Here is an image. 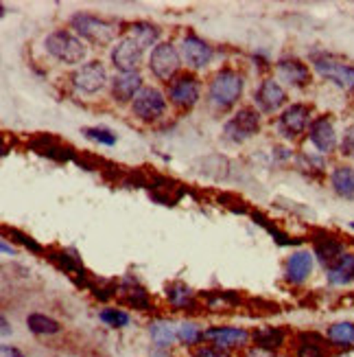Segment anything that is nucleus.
Segmentation results:
<instances>
[{"label":"nucleus","mask_w":354,"mask_h":357,"mask_svg":"<svg viewBox=\"0 0 354 357\" xmlns=\"http://www.w3.org/2000/svg\"><path fill=\"white\" fill-rule=\"evenodd\" d=\"M5 232L7 235L13 239V241H18L20 245H24L29 252H33V255H46L49 250L40 243V241H35L31 235H26V232H22V230H15V228H5Z\"/></svg>","instance_id":"38"},{"label":"nucleus","mask_w":354,"mask_h":357,"mask_svg":"<svg viewBox=\"0 0 354 357\" xmlns=\"http://www.w3.org/2000/svg\"><path fill=\"white\" fill-rule=\"evenodd\" d=\"M291 333L287 327H275V324H260V327L252 329V347L273 351V353H284L291 347Z\"/></svg>","instance_id":"22"},{"label":"nucleus","mask_w":354,"mask_h":357,"mask_svg":"<svg viewBox=\"0 0 354 357\" xmlns=\"http://www.w3.org/2000/svg\"><path fill=\"white\" fill-rule=\"evenodd\" d=\"M332 351L326 342L324 331L315 329H302L296 331L291 337L289 357H330Z\"/></svg>","instance_id":"18"},{"label":"nucleus","mask_w":354,"mask_h":357,"mask_svg":"<svg viewBox=\"0 0 354 357\" xmlns=\"http://www.w3.org/2000/svg\"><path fill=\"white\" fill-rule=\"evenodd\" d=\"M88 291L95 301L110 305L114 298H118V281H112V278H92V285Z\"/></svg>","instance_id":"37"},{"label":"nucleus","mask_w":354,"mask_h":357,"mask_svg":"<svg viewBox=\"0 0 354 357\" xmlns=\"http://www.w3.org/2000/svg\"><path fill=\"white\" fill-rule=\"evenodd\" d=\"M29 147L42 153L49 160H55V162H74L77 158V151L72 147H66V145H59L51 134H40L35 136L33 141L29 143Z\"/></svg>","instance_id":"27"},{"label":"nucleus","mask_w":354,"mask_h":357,"mask_svg":"<svg viewBox=\"0 0 354 357\" xmlns=\"http://www.w3.org/2000/svg\"><path fill=\"white\" fill-rule=\"evenodd\" d=\"M348 226H350V230H354V222H350Z\"/></svg>","instance_id":"50"},{"label":"nucleus","mask_w":354,"mask_h":357,"mask_svg":"<svg viewBox=\"0 0 354 357\" xmlns=\"http://www.w3.org/2000/svg\"><path fill=\"white\" fill-rule=\"evenodd\" d=\"M0 335H3V340H7L9 335H13V327H11V322H9V318L5 314L0 316Z\"/></svg>","instance_id":"45"},{"label":"nucleus","mask_w":354,"mask_h":357,"mask_svg":"<svg viewBox=\"0 0 354 357\" xmlns=\"http://www.w3.org/2000/svg\"><path fill=\"white\" fill-rule=\"evenodd\" d=\"M326 283L330 287H350L354 285V252L348 250L341 261L326 270Z\"/></svg>","instance_id":"33"},{"label":"nucleus","mask_w":354,"mask_h":357,"mask_svg":"<svg viewBox=\"0 0 354 357\" xmlns=\"http://www.w3.org/2000/svg\"><path fill=\"white\" fill-rule=\"evenodd\" d=\"M131 40H136L138 44L143 46V49H156V46L160 44V38H162V29L156 26V24H151V22H145V20H138V22H131L127 26V33Z\"/></svg>","instance_id":"34"},{"label":"nucleus","mask_w":354,"mask_h":357,"mask_svg":"<svg viewBox=\"0 0 354 357\" xmlns=\"http://www.w3.org/2000/svg\"><path fill=\"white\" fill-rule=\"evenodd\" d=\"M46 259H49L57 270H61L64 274L70 276V281L81 287V289H90L92 285V276L90 272L83 268L81 257L74 250H49L46 252Z\"/></svg>","instance_id":"20"},{"label":"nucleus","mask_w":354,"mask_h":357,"mask_svg":"<svg viewBox=\"0 0 354 357\" xmlns=\"http://www.w3.org/2000/svg\"><path fill=\"white\" fill-rule=\"evenodd\" d=\"M252 59L258 64V68H263V70H267V68H271V61L267 59V55L263 53V51H256L254 55H252Z\"/></svg>","instance_id":"46"},{"label":"nucleus","mask_w":354,"mask_h":357,"mask_svg":"<svg viewBox=\"0 0 354 357\" xmlns=\"http://www.w3.org/2000/svg\"><path fill=\"white\" fill-rule=\"evenodd\" d=\"M81 134L88 138V141H95L99 145H105V147H114L116 145V134L112 130H107V128H83Z\"/></svg>","instance_id":"39"},{"label":"nucleus","mask_w":354,"mask_h":357,"mask_svg":"<svg viewBox=\"0 0 354 357\" xmlns=\"http://www.w3.org/2000/svg\"><path fill=\"white\" fill-rule=\"evenodd\" d=\"M143 88H145V79L140 73H118L110 82L112 99L118 103H131Z\"/></svg>","instance_id":"26"},{"label":"nucleus","mask_w":354,"mask_h":357,"mask_svg":"<svg viewBox=\"0 0 354 357\" xmlns=\"http://www.w3.org/2000/svg\"><path fill=\"white\" fill-rule=\"evenodd\" d=\"M24 322H26L29 333H33L35 337H55L64 333V324L57 318L42 314V312H31Z\"/></svg>","instance_id":"31"},{"label":"nucleus","mask_w":354,"mask_h":357,"mask_svg":"<svg viewBox=\"0 0 354 357\" xmlns=\"http://www.w3.org/2000/svg\"><path fill=\"white\" fill-rule=\"evenodd\" d=\"M260 119H263V114H260L256 107L252 105L239 107V110L225 121L223 138L232 145H243L245 141H250V138H254L260 132Z\"/></svg>","instance_id":"8"},{"label":"nucleus","mask_w":354,"mask_h":357,"mask_svg":"<svg viewBox=\"0 0 354 357\" xmlns=\"http://www.w3.org/2000/svg\"><path fill=\"white\" fill-rule=\"evenodd\" d=\"M273 158L278 160V162H287V160H296V151L291 149V147H284V145H278V147H273Z\"/></svg>","instance_id":"43"},{"label":"nucleus","mask_w":354,"mask_h":357,"mask_svg":"<svg viewBox=\"0 0 354 357\" xmlns=\"http://www.w3.org/2000/svg\"><path fill=\"white\" fill-rule=\"evenodd\" d=\"M164 303L168 307V312L184 314V318H195L197 314L206 312L202 294L195 291L184 281H171L164 285Z\"/></svg>","instance_id":"6"},{"label":"nucleus","mask_w":354,"mask_h":357,"mask_svg":"<svg viewBox=\"0 0 354 357\" xmlns=\"http://www.w3.org/2000/svg\"><path fill=\"white\" fill-rule=\"evenodd\" d=\"M252 215V220H254V224H258V226H263L269 235L273 237V241L278 243V245H282V248H291V245H300L302 243V239H296V237H291L289 232H284V230H280L275 224H271V220H267V217L263 215V213H258V211H252L250 213Z\"/></svg>","instance_id":"36"},{"label":"nucleus","mask_w":354,"mask_h":357,"mask_svg":"<svg viewBox=\"0 0 354 357\" xmlns=\"http://www.w3.org/2000/svg\"><path fill=\"white\" fill-rule=\"evenodd\" d=\"M168 97L156 86H145L131 101V114L143 123H158L164 119Z\"/></svg>","instance_id":"11"},{"label":"nucleus","mask_w":354,"mask_h":357,"mask_svg":"<svg viewBox=\"0 0 354 357\" xmlns=\"http://www.w3.org/2000/svg\"><path fill=\"white\" fill-rule=\"evenodd\" d=\"M239 357H289L284 353H273V351H265V349H258V347H250L245 349Z\"/></svg>","instance_id":"42"},{"label":"nucleus","mask_w":354,"mask_h":357,"mask_svg":"<svg viewBox=\"0 0 354 357\" xmlns=\"http://www.w3.org/2000/svg\"><path fill=\"white\" fill-rule=\"evenodd\" d=\"M296 169L304 174L309 180H321L326 176V156H321L317 151H298L296 153Z\"/></svg>","instance_id":"32"},{"label":"nucleus","mask_w":354,"mask_h":357,"mask_svg":"<svg viewBox=\"0 0 354 357\" xmlns=\"http://www.w3.org/2000/svg\"><path fill=\"white\" fill-rule=\"evenodd\" d=\"M179 55L191 70H204L214 59V49L197 33H184L179 40Z\"/></svg>","instance_id":"19"},{"label":"nucleus","mask_w":354,"mask_h":357,"mask_svg":"<svg viewBox=\"0 0 354 357\" xmlns=\"http://www.w3.org/2000/svg\"><path fill=\"white\" fill-rule=\"evenodd\" d=\"M311 243H313V255H315V261L319 263L321 268L330 270L332 266L341 261V257L348 252V243L346 239H341L339 235H335L330 230H313L311 235Z\"/></svg>","instance_id":"12"},{"label":"nucleus","mask_w":354,"mask_h":357,"mask_svg":"<svg viewBox=\"0 0 354 357\" xmlns=\"http://www.w3.org/2000/svg\"><path fill=\"white\" fill-rule=\"evenodd\" d=\"M206 327L197 318H182L177 320V347L184 351H193L206 344L204 340Z\"/></svg>","instance_id":"30"},{"label":"nucleus","mask_w":354,"mask_h":357,"mask_svg":"<svg viewBox=\"0 0 354 357\" xmlns=\"http://www.w3.org/2000/svg\"><path fill=\"white\" fill-rule=\"evenodd\" d=\"M166 97L177 110H193L202 99V82L195 73H179L171 84H166Z\"/></svg>","instance_id":"14"},{"label":"nucleus","mask_w":354,"mask_h":357,"mask_svg":"<svg viewBox=\"0 0 354 357\" xmlns=\"http://www.w3.org/2000/svg\"><path fill=\"white\" fill-rule=\"evenodd\" d=\"M328 182L337 197L348 199V202L354 199V165H348V162L335 165L328 174Z\"/></svg>","instance_id":"29"},{"label":"nucleus","mask_w":354,"mask_h":357,"mask_svg":"<svg viewBox=\"0 0 354 357\" xmlns=\"http://www.w3.org/2000/svg\"><path fill=\"white\" fill-rule=\"evenodd\" d=\"M315 119V112L309 103H291L275 119V132H278L287 143L300 141L304 134H309V128Z\"/></svg>","instance_id":"4"},{"label":"nucleus","mask_w":354,"mask_h":357,"mask_svg":"<svg viewBox=\"0 0 354 357\" xmlns=\"http://www.w3.org/2000/svg\"><path fill=\"white\" fill-rule=\"evenodd\" d=\"M330 357H354V353H332Z\"/></svg>","instance_id":"49"},{"label":"nucleus","mask_w":354,"mask_h":357,"mask_svg":"<svg viewBox=\"0 0 354 357\" xmlns=\"http://www.w3.org/2000/svg\"><path fill=\"white\" fill-rule=\"evenodd\" d=\"M206 344H212L232 355H241L252 347V329L236 327V324H208L204 333Z\"/></svg>","instance_id":"5"},{"label":"nucleus","mask_w":354,"mask_h":357,"mask_svg":"<svg viewBox=\"0 0 354 357\" xmlns=\"http://www.w3.org/2000/svg\"><path fill=\"white\" fill-rule=\"evenodd\" d=\"M44 49L53 59L66 66L81 64L88 55V46L83 44V40L68 29H55L53 33L46 36Z\"/></svg>","instance_id":"2"},{"label":"nucleus","mask_w":354,"mask_h":357,"mask_svg":"<svg viewBox=\"0 0 354 357\" xmlns=\"http://www.w3.org/2000/svg\"><path fill=\"white\" fill-rule=\"evenodd\" d=\"M315 73L341 90H354V64L339 59L330 53H313L311 55Z\"/></svg>","instance_id":"7"},{"label":"nucleus","mask_w":354,"mask_h":357,"mask_svg":"<svg viewBox=\"0 0 354 357\" xmlns=\"http://www.w3.org/2000/svg\"><path fill=\"white\" fill-rule=\"evenodd\" d=\"M339 153L344 158L354 162V123L348 126L341 134V141H339Z\"/></svg>","instance_id":"40"},{"label":"nucleus","mask_w":354,"mask_h":357,"mask_svg":"<svg viewBox=\"0 0 354 357\" xmlns=\"http://www.w3.org/2000/svg\"><path fill=\"white\" fill-rule=\"evenodd\" d=\"M147 357H171V351H162V349H149Z\"/></svg>","instance_id":"47"},{"label":"nucleus","mask_w":354,"mask_h":357,"mask_svg":"<svg viewBox=\"0 0 354 357\" xmlns=\"http://www.w3.org/2000/svg\"><path fill=\"white\" fill-rule=\"evenodd\" d=\"M110 59L118 73H138V68H140L145 59V49L129 36H122L112 46Z\"/></svg>","instance_id":"21"},{"label":"nucleus","mask_w":354,"mask_h":357,"mask_svg":"<svg viewBox=\"0 0 354 357\" xmlns=\"http://www.w3.org/2000/svg\"><path fill=\"white\" fill-rule=\"evenodd\" d=\"M182 55L173 42H160L149 55V70L160 82L171 84L182 70Z\"/></svg>","instance_id":"9"},{"label":"nucleus","mask_w":354,"mask_h":357,"mask_svg":"<svg viewBox=\"0 0 354 357\" xmlns=\"http://www.w3.org/2000/svg\"><path fill=\"white\" fill-rule=\"evenodd\" d=\"M204 301V309L212 314L219 312H230V309H236L243 305L241 294L234 289H208V291H199Z\"/></svg>","instance_id":"28"},{"label":"nucleus","mask_w":354,"mask_h":357,"mask_svg":"<svg viewBox=\"0 0 354 357\" xmlns=\"http://www.w3.org/2000/svg\"><path fill=\"white\" fill-rule=\"evenodd\" d=\"M99 320L110 329H127L131 327V314L127 312L125 307L120 305H105L99 312Z\"/></svg>","instance_id":"35"},{"label":"nucleus","mask_w":354,"mask_h":357,"mask_svg":"<svg viewBox=\"0 0 354 357\" xmlns=\"http://www.w3.org/2000/svg\"><path fill=\"white\" fill-rule=\"evenodd\" d=\"M275 73H278V79L291 88H306L313 82V73L309 64L300 57H280L275 61Z\"/></svg>","instance_id":"24"},{"label":"nucleus","mask_w":354,"mask_h":357,"mask_svg":"<svg viewBox=\"0 0 354 357\" xmlns=\"http://www.w3.org/2000/svg\"><path fill=\"white\" fill-rule=\"evenodd\" d=\"M287 101H289L287 90L280 86L278 79H273V77H265L254 90V105L260 114L282 112L287 107Z\"/></svg>","instance_id":"17"},{"label":"nucleus","mask_w":354,"mask_h":357,"mask_svg":"<svg viewBox=\"0 0 354 357\" xmlns=\"http://www.w3.org/2000/svg\"><path fill=\"white\" fill-rule=\"evenodd\" d=\"M0 357H29V355L20 347L3 342V344H0Z\"/></svg>","instance_id":"44"},{"label":"nucleus","mask_w":354,"mask_h":357,"mask_svg":"<svg viewBox=\"0 0 354 357\" xmlns=\"http://www.w3.org/2000/svg\"><path fill=\"white\" fill-rule=\"evenodd\" d=\"M0 250H3V255H15V248H13V245H9L5 239L0 241Z\"/></svg>","instance_id":"48"},{"label":"nucleus","mask_w":354,"mask_h":357,"mask_svg":"<svg viewBox=\"0 0 354 357\" xmlns=\"http://www.w3.org/2000/svg\"><path fill=\"white\" fill-rule=\"evenodd\" d=\"M118 305L125 309H134L140 314H153L156 312V303L149 289L140 283V278L134 274H125L118 278Z\"/></svg>","instance_id":"10"},{"label":"nucleus","mask_w":354,"mask_h":357,"mask_svg":"<svg viewBox=\"0 0 354 357\" xmlns=\"http://www.w3.org/2000/svg\"><path fill=\"white\" fill-rule=\"evenodd\" d=\"M147 335L153 349L173 351L177 347V320L168 316H153L147 322Z\"/></svg>","instance_id":"23"},{"label":"nucleus","mask_w":354,"mask_h":357,"mask_svg":"<svg viewBox=\"0 0 354 357\" xmlns=\"http://www.w3.org/2000/svg\"><path fill=\"white\" fill-rule=\"evenodd\" d=\"M339 134H337L335 121L328 114H317L309 128V143L315 147L321 156H332L335 151H339Z\"/></svg>","instance_id":"16"},{"label":"nucleus","mask_w":354,"mask_h":357,"mask_svg":"<svg viewBox=\"0 0 354 357\" xmlns=\"http://www.w3.org/2000/svg\"><path fill=\"white\" fill-rule=\"evenodd\" d=\"M70 29L74 31L81 40L95 44V46H114L118 26L116 22H110L105 18H99L95 13L88 11H77L70 18Z\"/></svg>","instance_id":"3"},{"label":"nucleus","mask_w":354,"mask_h":357,"mask_svg":"<svg viewBox=\"0 0 354 357\" xmlns=\"http://www.w3.org/2000/svg\"><path fill=\"white\" fill-rule=\"evenodd\" d=\"M332 353H354V320H335L324 329Z\"/></svg>","instance_id":"25"},{"label":"nucleus","mask_w":354,"mask_h":357,"mask_svg":"<svg viewBox=\"0 0 354 357\" xmlns=\"http://www.w3.org/2000/svg\"><path fill=\"white\" fill-rule=\"evenodd\" d=\"M188 357H236V355L227 353V351H221V349L212 347V344H202V347L188 351Z\"/></svg>","instance_id":"41"},{"label":"nucleus","mask_w":354,"mask_h":357,"mask_svg":"<svg viewBox=\"0 0 354 357\" xmlns=\"http://www.w3.org/2000/svg\"><path fill=\"white\" fill-rule=\"evenodd\" d=\"M110 82L112 79L105 70V64L99 59L86 61V64L74 68L70 75V84L74 92H79V95H97V92H101Z\"/></svg>","instance_id":"13"},{"label":"nucleus","mask_w":354,"mask_h":357,"mask_svg":"<svg viewBox=\"0 0 354 357\" xmlns=\"http://www.w3.org/2000/svg\"><path fill=\"white\" fill-rule=\"evenodd\" d=\"M315 255L313 250H306V248H298L293 250L287 261H284V268H282V278L284 283L291 287H302L309 283V278L313 276L315 270Z\"/></svg>","instance_id":"15"},{"label":"nucleus","mask_w":354,"mask_h":357,"mask_svg":"<svg viewBox=\"0 0 354 357\" xmlns=\"http://www.w3.org/2000/svg\"><path fill=\"white\" fill-rule=\"evenodd\" d=\"M245 92V77L234 70V68H221L212 75V79L208 82V92H206V99L208 105L212 107L214 112H227L241 101Z\"/></svg>","instance_id":"1"}]
</instances>
